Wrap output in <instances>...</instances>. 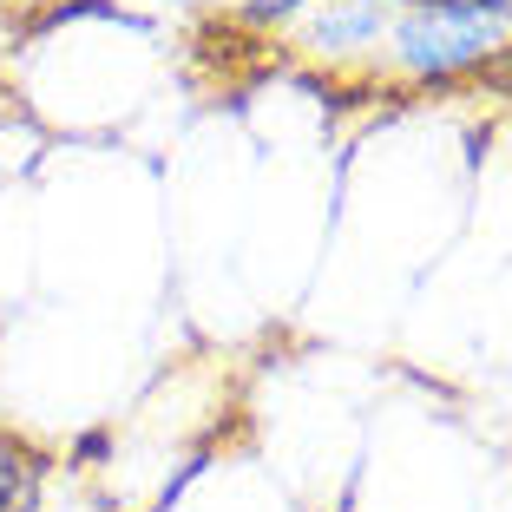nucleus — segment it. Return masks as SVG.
<instances>
[{
	"instance_id": "obj_5",
	"label": "nucleus",
	"mask_w": 512,
	"mask_h": 512,
	"mask_svg": "<svg viewBox=\"0 0 512 512\" xmlns=\"http://www.w3.org/2000/svg\"><path fill=\"white\" fill-rule=\"evenodd\" d=\"M112 447H119V440H112V427H86V434L66 440V467H73V473H99L112 460Z\"/></svg>"
},
{
	"instance_id": "obj_10",
	"label": "nucleus",
	"mask_w": 512,
	"mask_h": 512,
	"mask_svg": "<svg viewBox=\"0 0 512 512\" xmlns=\"http://www.w3.org/2000/svg\"><path fill=\"white\" fill-rule=\"evenodd\" d=\"M145 512H158V506H145Z\"/></svg>"
},
{
	"instance_id": "obj_9",
	"label": "nucleus",
	"mask_w": 512,
	"mask_h": 512,
	"mask_svg": "<svg viewBox=\"0 0 512 512\" xmlns=\"http://www.w3.org/2000/svg\"><path fill=\"white\" fill-rule=\"evenodd\" d=\"M375 7H388V14H394V7H414V0H375Z\"/></svg>"
},
{
	"instance_id": "obj_4",
	"label": "nucleus",
	"mask_w": 512,
	"mask_h": 512,
	"mask_svg": "<svg viewBox=\"0 0 512 512\" xmlns=\"http://www.w3.org/2000/svg\"><path fill=\"white\" fill-rule=\"evenodd\" d=\"M211 467H217V447H197V453H184V460H178V473H171V480L158 486V499H151V506H158V512H178V506H184V493H191V486L204 480Z\"/></svg>"
},
{
	"instance_id": "obj_8",
	"label": "nucleus",
	"mask_w": 512,
	"mask_h": 512,
	"mask_svg": "<svg viewBox=\"0 0 512 512\" xmlns=\"http://www.w3.org/2000/svg\"><path fill=\"white\" fill-rule=\"evenodd\" d=\"M151 7H171V14H184V7H197V0H151Z\"/></svg>"
},
{
	"instance_id": "obj_7",
	"label": "nucleus",
	"mask_w": 512,
	"mask_h": 512,
	"mask_svg": "<svg viewBox=\"0 0 512 512\" xmlns=\"http://www.w3.org/2000/svg\"><path fill=\"white\" fill-rule=\"evenodd\" d=\"M33 7H46V0H0V14H14V20H27Z\"/></svg>"
},
{
	"instance_id": "obj_3",
	"label": "nucleus",
	"mask_w": 512,
	"mask_h": 512,
	"mask_svg": "<svg viewBox=\"0 0 512 512\" xmlns=\"http://www.w3.org/2000/svg\"><path fill=\"white\" fill-rule=\"evenodd\" d=\"M46 453H33L20 434H0V512H40Z\"/></svg>"
},
{
	"instance_id": "obj_6",
	"label": "nucleus",
	"mask_w": 512,
	"mask_h": 512,
	"mask_svg": "<svg viewBox=\"0 0 512 512\" xmlns=\"http://www.w3.org/2000/svg\"><path fill=\"white\" fill-rule=\"evenodd\" d=\"M486 86H493V92H506V99H512V40H506V53H499V66L486 73Z\"/></svg>"
},
{
	"instance_id": "obj_2",
	"label": "nucleus",
	"mask_w": 512,
	"mask_h": 512,
	"mask_svg": "<svg viewBox=\"0 0 512 512\" xmlns=\"http://www.w3.org/2000/svg\"><path fill=\"white\" fill-rule=\"evenodd\" d=\"M283 40L296 46L309 66H329V73H375L381 40H388V7H375V0H316Z\"/></svg>"
},
{
	"instance_id": "obj_1",
	"label": "nucleus",
	"mask_w": 512,
	"mask_h": 512,
	"mask_svg": "<svg viewBox=\"0 0 512 512\" xmlns=\"http://www.w3.org/2000/svg\"><path fill=\"white\" fill-rule=\"evenodd\" d=\"M512 27L480 7L460 0H414L388 14V40H381L375 73H388L407 92H447V86H473L499 66Z\"/></svg>"
}]
</instances>
